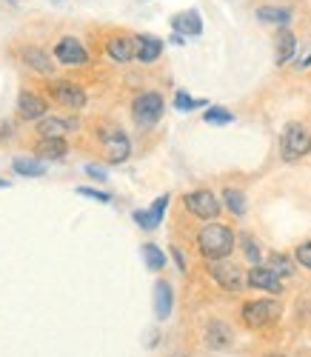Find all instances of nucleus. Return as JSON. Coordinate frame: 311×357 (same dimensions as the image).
<instances>
[{
  "label": "nucleus",
  "instance_id": "f257e3e1",
  "mask_svg": "<svg viewBox=\"0 0 311 357\" xmlns=\"http://www.w3.org/2000/svg\"><path fill=\"white\" fill-rule=\"evenodd\" d=\"M197 243H200V252L208 257V260H223L226 255H232L234 249V234L232 229L220 226V223H208L200 234H197Z\"/></svg>",
  "mask_w": 311,
  "mask_h": 357
},
{
  "label": "nucleus",
  "instance_id": "f03ea898",
  "mask_svg": "<svg viewBox=\"0 0 311 357\" xmlns=\"http://www.w3.org/2000/svg\"><path fill=\"white\" fill-rule=\"evenodd\" d=\"M132 114H135V123L137 126H154L163 114V98L158 92H143L135 98L132 103Z\"/></svg>",
  "mask_w": 311,
  "mask_h": 357
},
{
  "label": "nucleus",
  "instance_id": "7ed1b4c3",
  "mask_svg": "<svg viewBox=\"0 0 311 357\" xmlns=\"http://www.w3.org/2000/svg\"><path fill=\"white\" fill-rule=\"evenodd\" d=\"M305 152H311V135L300 123H289L283 132V158L300 160Z\"/></svg>",
  "mask_w": 311,
  "mask_h": 357
},
{
  "label": "nucleus",
  "instance_id": "20e7f679",
  "mask_svg": "<svg viewBox=\"0 0 311 357\" xmlns=\"http://www.w3.org/2000/svg\"><path fill=\"white\" fill-rule=\"evenodd\" d=\"M280 317V306L274 301H252L243 306V320L245 326H252V329H260V326H268Z\"/></svg>",
  "mask_w": 311,
  "mask_h": 357
},
{
  "label": "nucleus",
  "instance_id": "39448f33",
  "mask_svg": "<svg viewBox=\"0 0 311 357\" xmlns=\"http://www.w3.org/2000/svg\"><path fill=\"white\" fill-rule=\"evenodd\" d=\"M100 143H103V152H106V158L112 163H123L129 158V152H132L129 137L123 135L120 129H103L100 132Z\"/></svg>",
  "mask_w": 311,
  "mask_h": 357
},
{
  "label": "nucleus",
  "instance_id": "423d86ee",
  "mask_svg": "<svg viewBox=\"0 0 311 357\" xmlns=\"http://www.w3.org/2000/svg\"><path fill=\"white\" fill-rule=\"evenodd\" d=\"M185 209H189L192 215H197V218H203V220H214L217 215H220V200H217L211 192L200 189V192L185 195Z\"/></svg>",
  "mask_w": 311,
  "mask_h": 357
},
{
  "label": "nucleus",
  "instance_id": "0eeeda50",
  "mask_svg": "<svg viewBox=\"0 0 311 357\" xmlns=\"http://www.w3.org/2000/svg\"><path fill=\"white\" fill-rule=\"evenodd\" d=\"M54 57L66 66H83L89 61V54H86V49L80 46L77 38H60L57 46H54Z\"/></svg>",
  "mask_w": 311,
  "mask_h": 357
},
{
  "label": "nucleus",
  "instance_id": "6e6552de",
  "mask_svg": "<svg viewBox=\"0 0 311 357\" xmlns=\"http://www.w3.org/2000/svg\"><path fill=\"white\" fill-rule=\"evenodd\" d=\"M211 278L220 283L226 291H237V289H243V272L237 269L234 263H223V260L211 263Z\"/></svg>",
  "mask_w": 311,
  "mask_h": 357
},
{
  "label": "nucleus",
  "instance_id": "1a4fd4ad",
  "mask_svg": "<svg viewBox=\"0 0 311 357\" xmlns=\"http://www.w3.org/2000/svg\"><path fill=\"white\" fill-rule=\"evenodd\" d=\"M52 98H54L60 106H69V109H80V106H86L83 89H77V86L69 83V80H57V83L52 86Z\"/></svg>",
  "mask_w": 311,
  "mask_h": 357
},
{
  "label": "nucleus",
  "instance_id": "9d476101",
  "mask_svg": "<svg viewBox=\"0 0 311 357\" xmlns=\"http://www.w3.org/2000/svg\"><path fill=\"white\" fill-rule=\"evenodd\" d=\"M248 283H252L255 289L268 291V294L283 291V280H280V275H274L271 269H266V266H255V269L248 272Z\"/></svg>",
  "mask_w": 311,
  "mask_h": 357
},
{
  "label": "nucleus",
  "instance_id": "9b49d317",
  "mask_svg": "<svg viewBox=\"0 0 311 357\" xmlns=\"http://www.w3.org/2000/svg\"><path fill=\"white\" fill-rule=\"evenodd\" d=\"M166 206H169V195H163V197H158L146 212H135V220H137V226L140 229H158L160 226V220H163V212H166Z\"/></svg>",
  "mask_w": 311,
  "mask_h": 357
},
{
  "label": "nucleus",
  "instance_id": "f8f14e48",
  "mask_svg": "<svg viewBox=\"0 0 311 357\" xmlns=\"http://www.w3.org/2000/svg\"><path fill=\"white\" fill-rule=\"evenodd\" d=\"M135 52H137V61L140 63H154L163 52V40L154 38V35H140L135 40Z\"/></svg>",
  "mask_w": 311,
  "mask_h": 357
},
{
  "label": "nucleus",
  "instance_id": "ddd939ff",
  "mask_svg": "<svg viewBox=\"0 0 311 357\" xmlns=\"http://www.w3.org/2000/svg\"><path fill=\"white\" fill-rule=\"evenodd\" d=\"M106 54L112 57L114 63H129L137 52H135V43H132L129 38H112V40L106 43Z\"/></svg>",
  "mask_w": 311,
  "mask_h": 357
},
{
  "label": "nucleus",
  "instance_id": "4468645a",
  "mask_svg": "<svg viewBox=\"0 0 311 357\" xmlns=\"http://www.w3.org/2000/svg\"><path fill=\"white\" fill-rule=\"evenodd\" d=\"M172 26L177 29L180 35H189V38H197L200 32H203V20H200V15L192 9V12H183V15H177L174 20H172Z\"/></svg>",
  "mask_w": 311,
  "mask_h": 357
},
{
  "label": "nucleus",
  "instance_id": "2eb2a0df",
  "mask_svg": "<svg viewBox=\"0 0 311 357\" xmlns=\"http://www.w3.org/2000/svg\"><path fill=\"white\" fill-rule=\"evenodd\" d=\"M172 303H174V297H172V286L166 280H160L158 286H154V314H158L160 320H166L172 314Z\"/></svg>",
  "mask_w": 311,
  "mask_h": 357
},
{
  "label": "nucleus",
  "instance_id": "dca6fc26",
  "mask_svg": "<svg viewBox=\"0 0 311 357\" xmlns=\"http://www.w3.org/2000/svg\"><path fill=\"white\" fill-rule=\"evenodd\" d=\"M17 112L26 117V121H35V117H46V103L38 95H20L17 100Z\"/></svg>",
  "mask_w": 311,
  "mask_h": 357
},
{
  "label": "nucleus",
  "instance_id": "f3484780",
  "mask_svg": "<svg viewBox=\"0 0 311 357\" xmlns=\"http://www.w3.org/2000/svg\"><path fill=\"white\" fill-rule=\"evenodd\" d=\"M294 46H297L294 35L289 32V29H280V35H277V43H274V54H277V63H280V66H283V63H289V61H291V54H294Z\"/></svg>",
  "mask_w": 311,
  "mask_h": 357
},
{
  "label": "nucleus",
  "instance_id": "a211bd4d",
  "mask_svg": "<svg viewBox=\"0 0 311 357\" xmlns=\"http://www.w3.org/2000/svg\"><path fill=\"white\" fill-rule=\"evenodd\" d=\"M23 63H26V66H32L35 72H43V75L54 69V63L49 61V54H46L43 49H35V46L23 49Z\"/></svg>",
  "mask_w": 311,
  "mask_h": 357
},
{
  "label": "nucleus",
  "instance_id": "6ab92c4d",
  "mask_svg": "<svg viewBox=\"0 0 311 357\" xmlns=\"http://www.w3.org/2000/svg\"><path fill=\"white\" fill-rule=\"evenodd\" d=\"M66 152H69V149H66V143L60 140V137H43L40 146H38L40 160H60Z\"/></svg>",
  "mask_w": 311,
  "mask_h": 357
},
{
  "label": "nucleus",
  "instance_id": "aec40b11",
  "mask_svg": "<svg viewBox=\"0 0 311 357\" xmlns=\"http://www.w3.org/2000/svg\"><path fill=\"white\" fill-rule=\"evenodd\" d=\"M229 343H232V329H229V326L220 323V320L208 323V346L223 349V346H229Z\"/></svg>",
  "mask_w": 311,
  "mask_h": 357
},
{
  "label": "nucleus",
  "instance_id": "412c9836",
  "mask_svg": "<svg viewBox=\"0 0 311 357\" xmlns=\"http://www.w3.org/2000/svg\"><path fill=\"white\" fill-rule=\"evenodd\" d=\"M72 123L69 121H60V117H40V123H38V132L43 137H60L63 132H69Z\"/></svg>",
  "mask_w": 311,
  "mask_h": 357
},
{
  "label": "nucleus",
  "instance_id": "4be33fe9",
  "mask_svg": "<svg viewBox=\"0 0 311 357\" xmlns=\"http://www.w3.org/2000/svg\"><path fill=\"white\" fill-rule=\"evenodd\" d=\"M257 17H260L263 23H280V26H286V23L291 20V12L283 9V6H260V9H257Z\"/></svg>",
  "mask_w": 311,
  "mask_h": 357
},
{
  "label": "nucleus",
  "instance_id": "5701e85b",
  "mask_svg": "<svg viewBox=\"0 0 311 357\" xmlns=\"http://www.w3.org/2000/svg\"><path fill=\"white\" fill-rule=\"evenodd\" d=\"M15 172L23 174V177H40L46 172V163L43 160H32V158H17L15 160Z\"/></svg>",
  "mask_w": 311,
  "mask_h": 357
},
{
  "label": "nucleus",
  "instance_id": "b1692460",
  "mask_svg": "<svg viewBox=\"0 0 311 357\" xmlns=\"http://www.w3.org/2000/svg\"><path fill=\"white\" fill-rule=\"evenodd\" d=\"M143 257H146V266H149L151 272H158V269H163V266H166L163 249H158L154 243H146V246H143Z\"/></svg>",
  "mask_w": 311,
  "mask_h": 357
},
{
  "label": "nucleus",
  "instance_id": "393cba45",
  "mask_svg": "<svg viewBox=\"0 0 311 357\" xmlns=\"http://www.w3.org/2000/svg\"><path fill=\"white\" fill-rule=\"evenodd\" d=\"M223 197H226L229 212H234V215H243V212H245V197H243V192H237V189H226Z\"/></svg>",
  "mask_w": 311,
  "mask_h": 357
},
{
  "label": "nucleus",
  "instance_id": "a878e982",
  "mask_svg": "<svg viewBox=\"0 0 311 357\" xmlns=\"http://www.w3.org/2000/svg\"><path fill=\"white\" fill-rule=\"evenodd\" d=\"M234 121V114L232 112H226V109H220V106H214V109H208L206 112V123H217V126H223V123H232Z\"/></svg>",
  "mask_w": 311,
  "mask_h": 357
},
{
  "label": "nucleus",
  "instance_id": "bb28decb",
  "mask_svg": "<svg viewBox=\"0 0 311 357\" xmlns=\"http://www.w3.org/2000/svg\"><path fill=\"white\" fill-rule=\"evenodd\" d=\"M174 106H177L180 112H192V109H197V106H206V100H195V98H189L185 92H177Z\"/></svg>",
  "mask_w": 311,
  "mask_h": 357
},
{
  "label": "nucleus",
  "instance_id": "cd10ccee",
  "mask_svg": "<svg viewBox=\"0 0 311 357\" xmlns=\"http://www.w3.org/2000/svg\"><path fill=\"white\" fill-rule=\"evenodd\" d=\"M271 272H274V275H291V266H289L286 257L274 255V257H271Z\"/></svg>",
  "mask_w": 311,
  "mask_h": 357
},
{
  "label": "nucleus",
  "instance_id": "c85d7f7f",
  "mask_svg": "<svg viewBox=\"0 0 311 357\" xmlns=\"http://www.w3.org/2000/svg\"><path fill=\"white\" fill-rule=\"evenodd\" d=\"M297 260H300V266L311 269V241H305V243L297 249Z\"/></svg>",
  "mask_w": 311,
  "mask_h": 357
},
{
  "label": "nucleus",
  "instance_id": "c756f323",
  "mask_svg": "<svg viewBox=\"0 0 311 357\" xmlns=\"http://www.w3.org/2000/svg\"><path fill=\"white\" fill-rule=\"evenodd\" d=\"M77 195H83V197H91V200H100V203H109V200H112V197H109L106 192H95V189H83V186L77 189Z\"/></svg>",
  "mask_w": 311,
  "mask_h": 357
},
{
  "label": "nucleus",
  "instance_id": "7c9ffc66",
  "mask_svg": "<svg viewBox=\"0 0 311 357\" xmlns=\"http://www.w3.org/2000/svg\"><path fill=\"white\" fill-rule=\"evenodd\" d=\"M245 255H248V260H252V263H260V252L252 243V237H245Z\"/></svg>",
  "mask_w": 311,
  "mask_h": 357
},
{
  "label": "nucleus",
  "instance_id": "2f4dec72",
  "mask_svg": "<svg viewBox=\"0 0 311 357\" xmlns=\"http://www.w3.org/2000/svg\"><path fill=\"white\" fill-rule=\"evenodd\" d=\"M86 172H89L91 177H95V181H106V172H103L100 166H95V163H89V166H86Z\"/></svg>",
  "mask_w": 311,
  "mask_h": 357
},
{
  "label": "nucleus",
  "instance_id": "473e14b6",
  "mask_svg": "<svg viewBox=\"0 0 311 357\" xmlns=\"http://www.w3.org/2000/svg\"><path fill=\"white\" fill-rule=\"evenodd\" d=\"M300 66H311V54L305 57V61H300Z\"/></svg>",
  "mask_w": 311,
  "mask_h": 357
}]
</instances>
